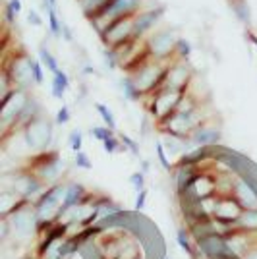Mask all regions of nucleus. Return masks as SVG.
Returning a JSON list of instances; mask_svg holds the SVG:
<instances>
[{
	"mask_svg": "<svg viewBox=\"0 0 257 259\" xmlns=\"http://www.w3.org/2000/svg\"><path fill=\"white\" fill-rule=\"evenodd\" d=\"M141 2L143 0H107L97 10L85 14V18L97 29V33L101 35L114 20L138 14L141 10Z\"/></svg>",
	"mask_w": 257,
	"mask_h": 259,
	"instance_id": "1",
	"label": "nucleus"
},
{
	"mask_svg": "<svg viewBox=\"0 0 257 259\" xmlns=\"http://www.w3.org/2000/svg\"><path fill=\"white\" fill-rule=\"evenodd\" d=\"M27 170L39 176L47 186H53V184H58V178L62 176L64 162H62L60 153L49 149L43 153H35L31 162L27 164Z\"/></svg>",
	"mask_w": 257,
	"mask_h": 259,
	"instance_id": "2",
	"label": "nucleus"
},
{
	"mask_svg": "<svg viewBox=\"0 0 257 259\" xmlns=\"http://www.w3.org/2000/svg\"><path fill=\"white\" fill-rule=\"evenodd\" d=\"M166 70H168V62H161V60L151 58L130 76L134 77L136 85L140 87V91L145 97V95H151V93H155L157 89H161L164 85Z\"/></svg>",
	"mask_w": 257,
	"mask_h": 259,
	"instance_id": "3",
	"label": "nucleus"
},
{
	"mask_svg": "<svg viewBox=\"0 0 257 259\" xmlns=\"http://www.w3.org/2000/svg\"><path fill=\"white\" fill-rule=\"evenodd\" d=\"M22 138L31 153L49 151V145L53 141V124L43 114H39L22 128Z\"/></svg>",
	"mask_w": 257,
	"mask_h": 259,
	"instance_id": "4",
	"label": "nucleus"
},
{
	"mask_svg": "<svg viewBox=\"0 0 257 259\" xmlns=\"http://www.w3.org/2000/svg\"><path fill=\"white\" fill-rule=\"evenodd\" d=\"M186 93L182 91H174V89H157L155 93L147 95L149 101H147V110L155 116L157 122H162L164 118H168L170 114H174L178 110V105Z\"/></svg>",
	"mask_w": 257,
	"mask_h": 259,
	"instance_id": "5",
	"label": "nucleus"
},
{
	"mask_svg": "<svg viewBox=\"0 0 257 259\" xmlns=\"http://www.w3.org/2000/svg\"><path fill=\"white\" fill-rule=\"evenodd\" d=\"M12 228V236L16 240H29L33 234H39V219L35 211V203H27L22 209L6 217Z\"/></svg>",
	"mask_w": 257,
	"mask_h": 259,
	"instance_id": "6",
	"label": "nucleus"
},
{
	"mask_svg": "<svg viewBox=\"0 0 257 259\" xmlns=\"http://www.w3.org/2000/svg\"><path fill=\"white\" fill-rule=\"evenodd\" d=\"M134 16L118 18L101 33V41L107 45V49H118L122 45L134 41Z\"/></svg>",
	"mask_w": 257,
	"mask_h": 259,
	"instance_id": "7",
	"label": "nucleus"
},
{
	"mask_svg": "<svg viewBox=\"0 0 257 259\" xmlns=\"http://www.w3.org/2000/svg\"><path fill=\"white\" fill-rule=\"evenodd\" d=\"M31 62L33 58L29 54L20 53L12 56V66L4 64V74L10 77L14 87L18 89H27L29 83H35L33 81V72H31Z\"/></svg>",
	"mask_w": 257,
	"mask_h": 259,
	"instance_id": "8",
	"label": "nucleus"
},
{
	"mask_svg": "<svg viewBox=\"0 0 257 259\" xmlns=\"http://www.w3.org/2000/svg\"><path fill=\"white\" fill-rule=\"evenodd\" d=\"M195 248L201 253L203 259H234L238 257L234 251L230 249L226 236L221 234H209L205 238L195 240Z\"/></svg>",
	"mask_w": 257,
	"mask_h": 259,
	"instance_id": "9",
	"label": "nucleus"
},
{
	"mask_svg": "<svg viewBox=\"0 0 257 259\" xmlns=\"http://www.w3.org/2000/svg\"><path fill=\"white\" fill-rule=\"evenodd\" d=\"M176 41H178V37H174V33L170 29H164V31L151 35L149 39L145 41V45H147L151 58L161 60V62H168V60H174Z\"/></svg>",
	"mask_w": 257,
	"mask_h": 259,
	"instance_id": "10",
	"label": "nucleus"
},
{
	"mask_svg": "<svg viewBox=\"0 0 257 259\" xmlns=\"http://www.w3.org/2000/svg\"><path fill=\"white\" fill-rule=\"evenodd\" d=\"M192 76L193 74H192V70H190V66L186 64L184 60H176V58H174V60L168 62L166 79H164V85L162 87L188 93V87H190V83H192Z\"/></svg>",
	"mask_w": 257,
	"mask_h": 259,
	"instance_id": "11",
	"label": "nucleus"
},
{
	"mask_svg": "<svg viewBox=\"0 0 257 259\" xmlns=\"http://www.w3.org/2000/svg\"><path fill=\"white\" fill-rule=\"evenodd\" d=\"M166 8L164 6H157V8H141L136 16H134V41H141L147 33L161 22Z\"/></svg>",
	"mask_w": 257,
	"mask_h": 259,
	"instance_id": "12",
	"label": "nucleus"
},
{
	"mask_svg": "<svg viewBox=\"0 0 257 259\" xmlns=\"http://www.w3.org/2000/svg\"><path fill=\"white\" fill-rule=\"evenodd\" d=\"M242 211H244V207L238 203V199L232 194H225V195L219 194L217 195V203H215L213 219L236 227V223H238V219L242 215Z\"/></svg>",
	"mask_w": 257,
	"mask_h": 259,
	"instance_id": "13",
	"label": "nucleus"
},
{
	"mask_svg": "<svg viewBox=\"0 0 257 259\" xmlns=\"http://www.w3.org/2000/svg\"><path fill=\"white\" fill-rule=\"evenodd\" d=\"M232 195L244 209H257V188H253L242 174L232 180Z\"/></svg>",
	"mask_w": 257,
	"mask_h": 259,
	"instance_id": "14",
	"label": "nucleus"
},
{
	"mask_svg": "<svg viewBox=\"0 0 257 259\" xmlns=\"http://www.w3.org/2000/svg\"><path fill=\"white\" fill-rule=\"evenodd\" d=\"M219 141H221V130L207 124L197 126L190 136V143L195 147H215Z\"/></svg>",
	"mask_w": 257,
	"mask_h": 259,
	"instance_id": "15",
	"label": "nucleus"
},
{
	"mask_svg": "<svg viewBox=\"0 0 257 259\" xmlns=\"http://www.w3.org/2000/svg\"><path fill=\"white\" fill-rule=\"evenodd\" d=\"M87 197H89V194H87V190L81 184L77 182L66 184V195H64V201H62V211L70 209V207L81 205Z\"/></svg>",
	"mask_w": 257,
	"mask_h": 259,
	"instance_id": "16",
	"label": "nucleus"
},
{
	"mask_svg": "<svg viewBox=\"0 0 257 259\" xmlns=\"http://www.w3.org/2000/svg\"><path fill=\"white\" fill-rule=\"evenodd\" d=\"M228 6L238 22L244 25H251V10H249L247 0H228Z\"/></svg>",
	"mask_w": 257,
	"mask_h": 259,
	"instance_id": "17",
	"label": "nucleus"
},
{
	"mask_svg": "<svg viewBox=\"0 0 257 259\" xmlns=\"http://www.w3.org/2000/svg\"><path fill=\"white\" fill-rule=\"evenodd\" d=\"M120 91H122L124 99H128L130 103H138L143 97V93L140 91V87L136 85V81H134L132 76H126L120 79Z\"/></svg>",
	"mask_w": 257,
	"mask_h": 259,
	"instance_id": "18",
	"label": "nucleus"
},
{
	"mask_svg": "<svg viewBox=\"0 0 257 259\" xmlns=\"http://www.w3.org/2000/svg\"><path fill=\"white\" fill-rule=\"evenodd\" d=\"M238 230H244L249 234H255L257 232V209H244L242 215L236 223Z\"/></svg>",
	"mask_w": 257,
	"mask_h": 259,
	"instance_id": "19",
	"label": "nucleus"
},
{
	"mask_svg": "<svg viewBox=\"0 0 257 259\" xmlns=\"http://www.w3.org/2000/svg\"><path fill=\"white\" fill-rule=\"evenodd\" d=\"M70 89V77L66 72H56L53 76V83H51V93L54 99H64V93Z\"/></svg>",
	"mask_w": 257,
	"mask_h": 259,
	"instance_id": "20",
	"label": "nucleus"
},
{
	"mask_svg": "<svg viewBox=\"0 0 257 259\" xmlns=\"http://www.w3.org/2000/svg\"><path fill=\"white\" fill-rule=\"evenodd\" d=\"M176 242H178V246H180L186 253H190V255H192V259H197L195 257L197 248L193 246V244H195V240L192 238V234H190V230H188V228H178V232H176Z\"/></svg>",
	"mask_w": 257,
	"mask_h": 259,
	"instance_id": "21",
	"label": "nucleus"
},
{
	"mask_svg": "<svg viewBox=\"0 0 257 259\" xmlns=\"http://www.w3.org/2000/svg\"><path fill=\"white\" fill-rule=\"evenodd\" d=\"M47 16H49V33L53 35V37H62V25L64 22L58 18V14H56V8L54 6H49L47 8Z\"/></svg>",
	"mask_w": 257,
	"mask_h": 259,
	"instance_id": "22",
	"label": "nucleus"
},
{
	"mask_svg": "<svg viewBox=\"0 0 257 259\" xmlns=\"http://www.w3.org/2000/svg\"><path fill=\"white\" fill-rule=\"evenodd\" d=\"M39 60L43 62V66L51 72V74H56V72H60V68H58V60L54 58V54L45 47V45H41L39 47Z\"/></svg>",
	"mask_w": 257,
	"mask_h": 259,
	"instance_id": "23",
	"label": "nucleus"
},
{
	"mask_svg": "<svg viewBox=\"0 0 257 259\" xmlns=\"http://www.w3.org/2000/svg\"><path fill=\"white\" fill-rule=\"evenodd\" d=\"M192 43L188 41V39H184V37H178V41H176V49H174V58L176 60H188L190 56H192Z\"/></svg>",
	"mask_w": 257,
	"mask_h": 259,
	"instance_id": "24",
	"label": "nucleus"
},
{
	"mask_svg": "<svg viewBox=\"0 0 257 259\" xmlns=\"http://www.w3.org/2000/svg\"><path fill=\"white\" fill-rule=\"evenodd\" d=\"M95 108H97V112L101 114V118H103V122H105V126H108L110 130H116V118H114L112 110H110L107 105H103V103H97Z\"/></svg>",
	"mask_w": 257,
	"mask_h": 259,
	"instance_id": "25",
	"label": "nucleus"
},
{
	"mask_svg": "<svg viewBox=\"0 0 257 259\" xmlns=\"http://www.w3.org/2000/svg\"><path fill=\"white\" fill-rule=\"evenodd\" d=\"M68 147L74 153H79L83 147V132L81 130H74L70 136H68Z\"/></svg>",
	"mask_w": 257,
	"mask_h": 259,
	"instance_id": "26",
	"label": "nucleus"
},
{
	"mask_svg": "<svg viewBox=\"0 0 257 259\" xmlns=\"http://www.w3.org/2000/svg\"><path fill=\"white\" fill-rule=\"evenodd\" d=\"M155 151H157V157H159V162H161V166L164 168V170H168V172H170L174 166H172L170 161H168V155H166V149H164V143L157 141V143H155Z\"/></svg>",
	"mask_w": 257,
	"mask_h": 259,
	"instance_id": "27",
	"label": "nucleus"
},
{
	"mask_svg": "<svg viewBox=\"0 0 257 259\" xmlns=\"http://www.w3.org/2000/svg\"><path fill=\"white\" fill-rule=\"evenodd\" d=\"M103 60H105V64H107L108 70H116L118 66H120V58H118L116 49H105Z\"/></svg>",
	"mask_w": 257,
	"mask_h": 259,
	"instance_id": "28",
	"label": "nucleus"
},
{
	"mask_svg": "<svg viewBox=\"0 0 257 259\" xmlns=\"http://www.w3.org/2000/svg\"><path fill=\"white\" fill-rule=\"evenodd\" d=\"M110 136H114V130H110L108 126H95V128H91V138H95L101 143L108 140Z\"/></svg>",
	"mask_w": 257,
	"mask_h": 259,
	"instance_id": "29",
	"label": "nucleus"
},
{
	"mask_svg": "<svg viewBox=\"0 0 257 259\" xmlns=\"http://www.w3.org/2000/svg\"><path fill=\"white\" fill-rule=\"evenodd\" d=\"M74 164L77 168H83V170H91V168H93V162L87 157V153H83V151L74 153Z\"/></svg>",
	"mask_w": 257,
	"mask_h": 259,
	"instance_id": "30",
	"label": "nucleus"
},
{
	"mask_svg": "<svg viewBox=\"0 0 257 259\" xmlns=\"http://www.w3.org/2000/svg\"><path fill=\"white\" fill-rule=\"evenodd\" d=\"M31 72H33V81H35V85H41L45 76H43V62H41L39 58H33Z\"/></svg>",
	"mask_w": 257,
	"mask_h": 259,
	"instance_id": "31",
	"label": "nucleus"
},
{
	"mask_svg": "<svg viewBox=\"0 0 257 259\" xmlns=\"http://www.w3.org/2000/svg\"><path fill=\"white\" fill-rule=\"evenodd\" d=\"M120 141H122L124 149H128V151L132 153V155H136V157H140V145H138V141L132 140L130 136H126V134L120 136Z\"/></svg>",
	"mask_w": 257,
	"mask_h": 259,
	"instance_id": "32",
	"label": "nucleus"
},
{
	"mask_svg": "<svg viewBox=\"0 0 257 259\" xmlns=\"http://www.w3.org/2000/svg\"><path fill=\"white\" fill-rule=\"evenodd\" d=\"M120 147H122V141L118 140L116 136H110L108 140L103 141V149H105V153H108V155H114Z\"/></svg>",
	"mask_w": 257,
	"mask_h": 259,
	"instance_id": "33",
	"label": "nucleus"
},
{
	"mask_svg": "<svg viewBox=\"0 0 257 259\" xmlns=\"http://www.w3.org/2000/svg\"><path fill=\"white\" fill-rule=\"evenodd\" d=\"M130 184L134 186V190L136 192H141L143 188H145V172L140 170V172H134L130 176Z\"/></svg>",
	"mask_w": 257,
	"mask_h": 259,
	"instance_id": "34",
	"label": "nucleus"
},
{
	"mask_svg": "<svg viewBox=\"0 0 257 259\" xmlns=\"http://www.w3.org/2000/svg\"><path fill=\"white\" fill-rule=\"evenodd\" d=\"M58 126H64V124H68L70 122V108L66 107V105H62V107L58 108V112H56V120H54Z\"/></svg>",
	"mask_w": 257,
	"mask_h": 259,
	"instance_id": "35",
	"label": "nucleus"
},
{
	"mask_svg": "<svg viewBox=\"0 0 257 259\" xmlns=\"http://www.w3.org/2000/svg\"><path fill=\"white\" fill-rule=\"evenodd\" d=\"M27 22L31 23V25H35V27H41V25H43V20H41V16H39V12L37 10H29V14H27Z\"/></svg>",
	"mask_w": 257,
	"mask_h": 259,
	"instance_id": "36",
	"label": "nucleus"
},
{
	"mask_svg": "<svg viewBox=\"0 0 257 259\" xmlns=\"http://www.w3.org/2000/svg\"><path fill=\"white\" fill-rule=\"evenodd\" d=\"M145 201H147V190L143 188L141 192H138V197H136V205H134V207H136L138 211H141V209L145 207Z\"/></svg>",
	"mask_w": 257,
	"mask_h": 259,
	"instance_id": "37",
	"label": "nucleus"
},
{
	"mask_svg": "<svg viewBox=\"0 0 257 259\" xmlns=\"http://www.w3.org/2000/svg\"><path fill=\"white\" fill-rule=\"evenodd\" d=\"M6 10L12 12L14 16H18V14L22 12V2H20V0H8V4H6Z\"/></svg>",
	"mask_w": 257,
	"mask_h": 259,
	"instance_id": "38",
	"label": "nucleus"
},
{
	"mask_svg": "<svg viewBox=\"0 0 257 259\" xmlns=\"http://www.w3.org/2000/svg\"><path fill=\"white\" fill-rule=\"evenodd\" d=\"M62 37H64L66 41H72V31H70V27L68 25H62Z\"/></svg>",
	"mask_w": 257,
	"mask_h": 259,
	"instance_id": "39",
	"label": "nucleus"
},
{
	"mask_svg": "<svg viewBox=\"0 0 257 259\" xmlns=\"http://www.w3.org/2000/svg\"><path fill=\"white\" fill-rule=\"evenodd\" d=\"M246 37H247V39H249V41H251V43L255 45V47H257V35H255V33L247 31V33H246Z\"/></svg>",
	"mask_w": 257,
	"mask_h": 259,
	"instance_id": "40",
	"label": "nucleus"
},
{
	"mask_svg": "<svg viewBox=\"0 0 257 259\" xmlns=\"http://www.w3.org/2000/svg\"><path fill=\"white\" fill-rule=\"evenodd\" d=\"M83 74H95V70H93L91 66H85V68H83Z\"/></svg>",
	"mask_w": 257,
	"mask_h": 259,
	"instance_id": "41",
	"label": "nucleus"
},
{
	"mask_svg": "<svg viewBox=\"0 0 257 259\" xmlns=\"http://www.w3.org/2000/svg\"><path fill=\"white\" fill-rule=\"evenodd\" d=\"M22 259H41V255H39V253H35V255H25V257H22Z\"/></svg>",
	"mask_w": 257,
	"mask_h": 259,
	"instance_id": "42",
	"label": "nucleus"
},
{
	"mask_svg": "<svg viewBox=\"0 0 257 259\" xmlns=\"http://www.w3.org/2000/svg\"><path fill=\"white\" fill-rule=\"evenodd\" d=\"M49 2H51V6H54V8H56V0H49Z\"/></svg>",
	"mask_w": 257,
	"mask_h": 259,
	"instance_id": "43",
	"label": "nucleus"
}]
</instances>
